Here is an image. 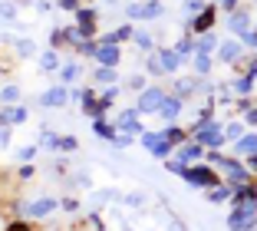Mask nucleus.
<instances>
[{"mask_svg": "<svg viewBox=\"0 0 257 231\" xmlns=\"http://www.w3.org/2000/svg\"><path fill=\"white\" fill-rule=\"evenodd\" d=\"M14 14H17V10L10 7V4H0V20H10Z\"/></svg>", "mask_w": 257, "mask_h": 231, "instance_id": "nucleus-36", "label": "nucleus"}, {"mask_svg": "<svg viewBox=\"0 0 257 231\" xmlns=\"http://www.w3.org/2000/svg\"><path fill=\"white\" fill-rule=\"evenodd\" d=\"M56 149H63V152H73L76 149V139H60V145Z\"/></svg>", "mask_w": 257, "mask_h": 231, "instance_id": "nucleus-39", "label": "nucleus"}, {"mask_svg": "<svg viewBox=\"0 0 257 231\" xmlns=\"http://www.w3.org/2000/svg\"><path fill=\"white\" fill-rule=\"evenodd\" d=\"M76 23H79V30H83L86 37H92V30H96V14H92V10H79V14H76Z\"/></svg>", "mask_w": 257, "mask_h": 231, "instance_id": "nucleus-16", "label": "nucleus"}, {"mask_svg": "<svg viewBox=\"0 0 257 231\" xmlns=\"http://www.w3.org/2000/svg\"><path fill=\"white\" fill-rule=\"evenodd\" d=\"M201 156H204V145H201V142H188V145H182V149H178V162H182V165L195 162V159H201Z\"/></svg>", "mask_w": 257, "mask_h": 231, "instance_id": "nucleus-12", "label": "nucleus"}, {"mask_svg": "<svg viewBox=\"0 0 257 231\" xmlns=\"http://www.w3.org/2000/svg\"><path fill=\"white\" fill-rule=\"evenodd\" d=\"M195 69L204 76L208 69H211V56H208V53H198V56H195Z\"/></svg>", "mask_w": 257, "mask_h": 231, "instance_id": "nucleus-25", "label": "nucleus"}, {"mask_svg": "<svg viewBox=\"0 0 257 231\" xmlns=\"http://www.w3.org/2000/svg\"><path fill=\"white\" fill-rule=\"evenodd\" d=\"M96 83H102V86H112V83H115V66H99V69H96Z\"/></svg>", "mask_w": 257, "mask_h": 231, "instance_id": "nucleus-22", "label": "nucleus"}, {"mask_svg": "<svg viewBox=\"0 0 257 231\" xmlns=\"http://www.w3.org/2000/svg\"><path fill=\"white\" fill-rule=\"evenodd\" d=\"M63 7H76V0H63Z\"/></svg>", "mask_w": 257, "mask_h": 231, "instance_id": "nucleus-48", "label": "nucleus"}, {"mask_svg": "<svg viewBox=\"0 0 257 231\" xmlns=\"http://www.w3.org/2000/svg\"><path fill=\"white\" fill-rule=\"evenodd\" d=\"M224 169H227V179H231V185H244V182H247V172H244L237 162L224 159Z\"/></svg>", "mask_w": 257, "mask_h": 231, "instance_id": "nucleus-15", "label": "nucleus"}, {"mask_svg": "<svg viewBox=\"0 0 257 231\" xmlns=\"http://www.w3.org/2000/svg\"><path fill=\"white\" fill-rule=\"evenodd\" d=\"M227 30L237 33V37L250 33V14H247V10H234V14L227 17Z\"/></svg>", "mask_w": 257, "mask_h": 231, "instance_id": "nucleus-8", "label": "nucleus"}, {"mask_svg": "<svg viewBox=\"0 0 257 231\" xmlns=\"http://www.w3.org/2000/svg\"><path fill=\"white\" fill-rule=\"evenodd\" d=\"M208 198H211V201H224V198H231V188H211Z\"/></svg>", "mask_w": 257, "mask_h": 231, "instance_id": "nucleus-29", "label": "nucleus"}, {"mask_svg": "<svg viewBox=\"0 0 257 231\" xmlns=\"http://www.w3.org/2000/svg\"><path fill=\"white\" fill-rule=\"evenodd\" d=\"M60 76H63V83H73L76 76H79V66H76V63H66V66L60 69Z\"/></svg>", "mask_w": 257, "mask_h": 231, "instance_id": "nucleus-26", "label": "nucleus"}, {"mask_svg": "<svg viewBox=\"0 0 257 231\" xmlns=\"http://www.w3.org/2000/svg\"><path fill=\"white\" fill-rule=\"evenodd\" d=\"M247 122H250V126H257V109H250V112H247Z\"/></svg>", "mask_w": 257, "mask_h": 231, "instance_id": "nucleus-46", "label": "nucleus"}, {"mask_svg": "<svg viewBox=\"0 0 257 231\" xmlns=\"http://www.w3.org/2000/svg\"><path fill=\"white\" fill-rule=\"evenodd\" d=\"M17 53H20V56H30V53H33V43H30V40H20V43H17Z\"/></svg>", "mask_w": 257, "mask_h": 231, "instance_id": "nucleus-33", "label": "nucleus"}, {"mask_svg": "<svg viewBox=\"0 0 257 231\" xmlns=\"http://www.w3.org/2000/svg\"><path fill=\"white\" fill-rule=\"evenodd\" d=\"M96 50L99 46L92 43V40H83V43H79V53H86V56H96Z\"/></svg>", "mask_w": 257, "mask_h": 231, "instance_id": "nucleus-31", "label": "nucleus"}, {"mask_svg": "<svg viewBox=\"0 0 257 231\" xmlns=\"http://www.w3.org/2000/svg\"><path fill=\"white\" fill-rule=\"evenodd\" d=\"M142 145L155 159H168V152H172V139L165 132H142Z\"/></svg>", "mask_w": 257, "mask_h": 231, "instance_id": "nucleus-4", "label": "nucleus"}, {"mask_svg": "<svg viewBox=\"0 0 257 231\" xmlns=\"http://www.w3.org/2000/svg\"><path fill=\"white\" fill-rule=\"evenodd\" d=\"M218 56H221L224 63H234L237 56H241V43H221V46H218Z\"/></svg>", "mask_w": 257, "mask_h": 231, "instance_id": "nucleus-18", "label": "nucleus"}, {"mask_svg": "<svg viewBox=\"0 0 257 231\" xmlns=\"http://www.w3.org/2000/svg\"><path fill=\"white\" fill-rule=\"evenodd\" d=\"M56 63H60V60H56V53H53V50H46L43 56H40V66H43L46 73H53V69H56Z\"/></svg>", "mask_w": 257, "mask_h": 231, "instance_id": "nucleus-24", "label": "nucleus"}, {"mask_svg": "<svg viewBox=\"0 0 257 231\" xmlns=\"http://www.w3.org/2000/svg\"><path fill=\"white\" fill-rule=\"evenodd\" d=\"M33 156H37V149H33V145H30V149H20V159H23V162H30Z\"/></svg>", "mask_w": 257, "mask_h": 231, "instance_id": "nucleus-42", "label": "nucleus"}, {"mask_svg": "<svg viewBox=\"0 0 257 231\" xmlns=\"http://www.w3.org/2000/svg\"><path fill=\"white\" fill-rule=\"evenodd\" d=\"M149 73H155V76L162 73V60H159V53H152V56H149Z\"/></svg>", "mask_w": 257, "mask_h": 231, "instance_id": "nucleus-30", "label": "nucleus"}, {"mask_svg": "<svg viewBox=\"0 0 257 231\" xmlns=\"http://www.w3.org/2000/svg\"><path fill=\"white\" fill-rule=\"evenodd\" d=\"M66 96H69V93L63 90V86H53V90H46L43 96H40V103L50 106V109H56V106H66Z\"/></svg>", "mask_w": 257, "mask_h": 231, "instance_id": "nucleus-10", "label": "nucleus"}, {"mask_svg": "<svg viewBox=\"0 0 257 231\" xmlns=\"http://www.w3.org/2000/svg\"><path fill=\"white\" fill-rule=\"evenodd\" d=\"M136 43H139V50H152V37L149 33H136Z\"/></svg>", "mask_w": 257, "mask_h": 231, "instance_id": "nucleus-32", "label": "nucleus"}, {"mask_svg": "<svg viewBox=\"0 0 257 231\" xmlns=\"http://www.w3.org/2000/svg\"><path fill=\"white\" fill-rule=\"evenodd\" d=\"M142 83H145L142 76H132V80H128V86H132V90H142Z\"/></svg>", "mask_w": 257, "mask_h": 231, "instance_id": "nucleus-45", "label": "nucleus"}, {"mask_svg": "<svg viewBox=\"0 0 257 231\" xmlns=\"http://www.w3.org/2000/svg\"><path fill=\"white\" fill-rule=\"evenodd\" d=\"M132 37V27H119V30H115V40H128Z\"/></svg>", "mask_w": 257, "mask_h": 231, "instance_id": "nucleus-40", "label": "nucleus"}, {"mask_svg": "<svg viewBox=\"0 0 257 231\" xmlns=\"http://www.w3.org/2000/svg\"><path fill=\"white\" fill-rule=\"evenodd\" d=\"M0 99H4V103H7V106H14L17 99H20V90H17V86H7V90L0 93Z\"/></svg>", "mask_w": 257, "mask_h": 231, "instance_id": "nucleus-27", "label": "nucleus"}, {"mask_svg": "<svg viewBox=\"0 0 257 231\" xmlns=\"http://www.w3.org/2000/svg\"><path fill=\"white\" fill-rule=\"evenodd\" d=\"M96 63H99V66H115V63H119V40H115V33L106 37V40H99Z\"/></svg>", "mask_w": 257, "mask_h": 231, "instance_id": "nucleus-5", "label": "nucleus"}, {"mask_svg": "<svg viewBox=\"0 0 257 231\" xmlns=\"http://www.w3.org/2000/svg\"><path fill=\"white\" fill-rule=\"evenodd\" d=\"M125 17H136V20H155V17H162V4H159V0H152V4H128Z\"/></svg>", "mask_w": 257, "mask_h": 231, "instance_id": "nucleus-7", "label": "nucleus"}, {"mask_svg": "<svg viewBox=\"0 0 257 231\" xmlns=\"http://www.w3.org/2000/svg\"><path fill=\"white\" fill-rule=\"evenodd\" d=\"M234 152H237V156H254V152H257V132L241 135V139L234 142Z\"/></svg>", "mask_w": 257, "mask_h": 231, "instance_id": "nucleus-14", "label": "nucleus"}, {"mask_svg": "<svg viewBox=\"0 0 257 231\" xmlns=\"http://www.w3.org/2000/svg\"><path fill=\"white\" fill-rule=\"evenodd\" d=\"M244 43H247V46H254V50H257V33H244Z\"/></svg>", "mask_w": 257, "mask_h": 231, "instance_id": "nucleus-43", "label": "nucleus"}, {"mask_svg": "<svg viewBox=\"0 0 257 231\" xmlns=\"http://www.w3.org/2000/svg\"><path fill=\"white\" fill-rule=\"evenodd\" d=\"M139 109H125L119 116V122H115V126H119V132H125V135H132V132H139Z\"/></svg>", "mask_w": 257, "mask_h": 231, "instance_id": "nucleus-11", "label": "nucleus"}, {"mask_svg": "<svg viewBox=\"0 0 257 231\" xmlns=\"http://www.w3.org/2000/svg\"><path fill=\"white\" fill-rule=\"evenodd\" d=\"M178 112H182V99H178V96H168L165 106H162V116H165V119H175Z\"/></svg>", "mask_w": 257, "mask_h": 231, "instance_id": "nucleus-20", "label": "nucleus"}, {"mask_svg": "<svg viewBox=\"0 0 257 231\" xmlns=\"http://www.w3.org/2000/svg\"><path fill=\"white\" fill-rule=\"evenodd\" d=\"M250 86H254V80H250V76H244V80H237V83H234V90L241 93V96H247V93H250Z\"/></svg>", "mask_w": 257, "mask_h": 231, "instance_id": "nucleus-28", "label": "nucleus"}, {"mask_svg": "<svg viewBox=\"0 0 257 231\" xmlns=\"http://www.w3.org/2000/svg\"><path fill=\"white\" fill-rule=\"evenodd\" d=\"M195 135H198V142H201L204 149H218L221 142H224V129L218 126V122H211V119H201L195 126Z\"/></svg>", "mask_w": 257, "mask_h": 231, "instance_id": "nucleus-3", "label": "nucleus"}, {"mask_svg": "<svg viewBox=\"0 0 257 231\" xmlns=\"http://www.w3.org/2000/svg\"><path fill=\"white\" fill-rule=\"evenodd\" d=\"M165 99H168L165 93L152 86V90H142V96H139V106H136V109H139V112H162Z\"/></svg>", "mask_w": 257, "mask_h": 231, "instance_id": "nucleus-6", "label": "nucleus"}, {"mask_svg": "<svg viewBox=\"0 0 257 231\" xmlns=\"http://www.w3.org/2000/svg\"><path fill=\"white\" fill-rule=\"evenodd\" d=\"M195 86H198L195 80H182V83H178V93H191V90H195Z\"/></svg>", "mask_w": 257, "mask_h": 231, "instance_id": "nucleus-37", "label": "nucleus"}, {"mask_svg": "<svg viewBox=\"0 0 257 231\" xmlns=\"http://www.w3.org/2000/svg\"><path fill=\"white\" fill-rule=\"evenodd\" d=\"M159 60H162V73H175L178 63H182V53H178V50H162Z\"/></svg>", "mask_w": 257, "mask_h": 231, "instance_id": "nucleus-13", "label": "nucleus"}, {"mask_svg": "<svg viewBox=\"0 0 257 231\" xmlns=\"http://www.w3.org/2000/svg\"><path fill=\"white\" fill-rule=\"evenodd\" d=\"M92 132H96V135H106V139H115V135H119L112 126H109V122H102V116H96V122H92Z\"/></svg>", "mask_w": 257, "mask_h": 231, "instance_id": "nucleus-21", "label": "nucleus"}, {"mask_svg": "<svg viewBox=\"0 0 257 231\" xmlns=\"http://www.w3.org/2000/svg\"><path fill=\"white\" fill-rule=\"evenodd\" d=\"M53 208H56V198H37V201L27 205V215H30V218H43V215H50Z\"/></svg>", "mask_w": 257, "mask_h": 231, "instance_id": "nucleus-9", "label": "nucleus"}, {"mask_svg": "<svg viewBox=\"0 0 257 231\" xmlns=\"http://www.w3.org/2000/svg\"><path fill=\"white\" fill-rule=\"evenodd\" d=\"M165 135H168L172 142H182V139H185V132H182V129H175V126H172V129H165Z\"/></svg>", "mask_w": 257, "mask_h": 231, "instance_id": "nucleus-35", "label": "nucleus"}, {"mask_svg": "<svg viewBox=\"0 0 257 231\" xmlns=\"http://www.w3.org/2000/svg\"><path fill=\"white\" fill-rule=\"evenodd\" d=\"M63 208H66V211H76V208H79V201H76V198H63Z\"/></svg>", "mask_w": 257, "mask_h": 231, "instance_id": "nucleus-41", "label": "nucleus"}, {"mask_svg": "<svg viewBox=\"0 0 257 231\" xmlns=\"http://www.w3.org/2000/svg\"><path fill=\"white\" fill-rule=\"evenodd\" d=\"M257 224V198L247 201H237L231 208V218H227V228L231 231H250Z\"/></svg>", "mask_w": 257, "mask_h": 231, "instance_id": "nucleus-1", "label": "nucleus"}, {"mask_svg": "<svg viewBox=\"0 0 257 231\" xmlns=\"http://www.w3.org/2000/svg\"><path fill=\"white\" fill-rule=\"evenodd\" d=\"M175 50H178V53H182V56H185V53H191V50H195V43H191V40H182V43L175 46Z\"/></svg>", "mask_w": 257, "mask_h": 231, "instance_id": "nucleus-38", "label": "nucleus"}, {"mask_svg": "<svg viewBox=\"0 0 257 231\" xmlns=\"http://www.w3.org/2000/svg\"><path fill=\"white\" fill-rule=\"evenodd\" d=\"M182 179L188 182V185H198V188H214L218 185V175H214L208 165H185Z\"/></svg>", "mask_w": 257, "mask_h": 231, "instance_id": "nucleus-2", "label": "nucleus"}, {"mask_svg": "<svg viewBox=\"0 0 257 231\" xmlns=\"http://www.w3.org/2000/svg\"><path fill=\"white\" fill-rule=\"evenodd\" d=\"M224 139H234L237 142V139H241V126H234V122H231V126L224 129Z\"/></svg>", "mask_w": 257, "mask_h": 231, "instance_id": "nucleus-34", "label": "nucleus"}, {"mask_svg": "<svg viewBox=\"0 0 257 231\" xmlns=\"http://www.w3.org/2000/svg\"><path fill=\"white\" fill-rule=\"evenodd\" d=\"M7 231H33V228H30V224H23V221H17V224H10Z\"/></svg>", "mask_w": 257, "mask_h": 231, "instance_id": "nucleus-44", "label": "nucleus"}, {"mask_svg": "<svg viewBox=\"0 0 257 231\" xmlns=\"http://www.w3.org/2000/svg\"><path fill=\"white\" fill-rule=\"evenodd\" d=\"M214 23V10H204V14H198L195 20H191V27H195L198 33H208V27Z\"/></svg>", "mask_w": 257, "mask_h": 231, "instance_id": "nucleus-19", "label": "nucleus"}, {"mask_svg": "<svg viewBox=\"0 0 257 231\" xmlns=\"http://www.w3.org/2000/svg\"><path fill=\"white\" fill-rule=\"evenodd\" d=\"M195 46H198V53H211L214 46H218V40H214V33H201Z\"/></svg>", "mask_w": 257, "mask_h": 231, "instance_id": "nucleus-23", "label": "nucleus"}, {"mask_svg": "<svg viewBox=\"0 0 257 231\" xmlns=\"http://www.w3.org/2000/svg\"><path fill=\"white\" fill-rule=\"evenodd\" d=\"M234 4H237V0H221V7H227V10L234 7Z\"/></svg>", "mask_w": 257, "mask_h": 231, "instance_id": "nucleus-47", "label": "nucleus"}, {"mask_svg": "<svg viewBox=\"0 0 257 231\" xmlns=\"http://www.w3.org/2000/svg\"><path fill=\"white\" fill-rule=\"evenodd\" d=\"M4 122H7V126H20V122H27V109H23V106H10V109L4 112Z\"/></svg>", "mask_w": 257, "mask_h": 231, "instance_id": "nucleus-17", "label": "nucleus"}]
</instances>
